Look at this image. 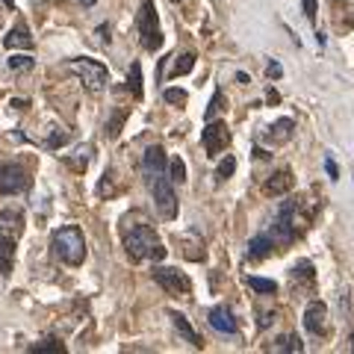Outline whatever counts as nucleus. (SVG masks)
<instances>
[{"label": "nucleus", "instance_id": "2eb2a0df", "mask_svg": "<svg viewBox=\"0 0 354 354\" xmlns=\"http://www.w3.org/2000/svg\"><path fill=\"white\" fill-rule=\"evenodd\" d=\"M153 171H165V153L160 145H153L145 151V157H142V174H153Z\"/></svg>", "mask_w": 354, "mask_h": 354}, {"label": "nucleus", "instance_id": "5701e85b", "mask_svg": "<svg viewBox=\"0 0 354 354\" xmlns=\"http://www.w3.org/2000/svg\"><path fill=\"white\" fill-rule=\"evenodd\" d=\"M195 68V53H183V57H177L171 62V77H183Z\"/></svg>", "mask_w": 354, "mask_h": 354}, {"label": "nucleus", "instance_id": "c85d7f7f", "mask_svg": "<svg viewBox=\"0 0 354 354\" xmlns=\"http://www.w3.org/2000/svg\"><path fill=\"white\" fill-rule=\"evenodd\" d=\"M65 142H68V133H65V130L59 133V130H57V133H50V136H48V142H44V145H48L50 151H57V148H62V145H65Z\"/></svg>", "mask_w": 354, "mask_h": 354}, {"label": "nucleus", "instance_id": "473e14b6", "mask_svg": "<svg viewBox=\"0 0 354 354\" xmlns=\"http://www.w3.org/2000/svg\"><path fill=\"white\" fill-rule=\"evenodd\" d=\"M266 74H269L272 80H278V77H283V68H281L278 62H269V68H266Z\"/></svg>", "mask_w": 354, "mask_h": 354}, {"label": "nucleus", "instance_id": "a878e982", "mask_svg": "<svg viewBox=\"0 0 354 354\" xmlns=\"http://www.w3.org/2000/svg\"><path fill=\"white\" fill-rule=\"evenodd\" d=\"M234 171H236V160L234 157H225V162L218 165L216 177H218V180H227V177H234Z\"/></svg>", "mask_w": 354, "mask_h": 354}, {"label": "nucleus", "instance_id": "72a5a7b5", "mask_svg": "<svg viewBox=\"0 0 354 354\" xmlns=\"http://www.w3.org/2000/svg\"><path fill=\"white\" fill-rule=\"evenodd\" d=\"M325 171H328V177H330V180H337V177H339V171H337V165H334V160H325Z\"/></svg>", "mask_w": 354, "mask_h": 354}, {"label": "nucleus", "instance_id": "c756f323", "mask_svg": "<svg viewBox=\"0 0 354 354\" xmlns=\"http://www.w3.org/2000/svg\"><path fill=\"white\" fill-rule=\"evenodd\" d=\"M218 109H221V92L216 88V95H213V101H209V106H207V113H204V118L207 121H213L216 115H218Z\"/></svg>", "mask_w": 354, "mask_h": 354}, {"label": "nucleus", "instance_id": "9b49d317", "mask_svg": "<svg viewBox=\"0 0 354 354\" xmlns=\"http://www.w3.org/2000/svg\"><path fill=\"white\" fill-rule=\"evenodd\" d=\"M304 328L307 334L313 337H322L328 330V307L322 301H310L307 310H304Z\"/></svg>", "mask_w": 354, "mask_h": 354}, {"label": "nucleus", "instance_id": "1a4fd4ad", "mask_svg": "<svg viewBox=\"0 0 354 354\" xmlns=\"http://www.w3.org/2000/svg\"><path fill=\"white\" fill-rule=\"evenodd\" d=\"M227 142H230V130H227V124L225 121H207V127L201 130V145H204V151H207V157H218L221 151L227 148Z\"/></svg>", "mask_w": 354, "mask_h": 354}, {"label": "nucleus", "instance_id": "aec40b11", "mask_svg": "<svg viewBox=\"0 0 354 354\" xmlns=\"http://www.w3.org/2000/svg\"><path fill=\"white\" fill-rule=\"evenodd\" d=\"M88 160H92V145H83V148H77V151H74V157H68L65 162H68L74 171H86Z\"/></svg>", "mask_w": 354, "mask_h": 354}, {"label": "nucleus", "instance_id": "ddd939ff", "mask_svg": "<svg viewBox=\"0 0 354 354\" xmlns=\"http://www.w3.org/2000/svg\"><path fill=\"white\" fill-rule=\"evenodd\" d=\"M274 248H278V242L272 239V234H257V236L248 239L245 257H248V260H266V257H272Z\"/></svg>", "mask_w": 354, "mask_h": 354}, {"label": "nucleus", "instance_id": "393cba45", "mask_svg": "<svg viewBox=\"0 0 354 354\" xmlns=\"http://www.w3.org/2000/svg\"><path fill=\"white\" fill-rule=\"evenodd\" d=\"M169 174H171L174 183H183V180H186V162H183L180 157H174V160L169 162Z\"/></svg>", "mask_w": 354, "mask_h": 354}, {"label": "nucleus", "instance_id": "7c9ffc66", "mask_svg": "<svg viewBox=\"0 0 354 354\" xmlns=\"http://www.w3.org/2000/svg\"><path fill=\"white\" fill-rule=\"evenodd\" d=\"M162 97L169 104H186V92H183V88H165Z\"/></svg>", "mask_w": 354, "mask_h": 354}, {"label": "nucleus", "instance_id": "7ed1b4c3", "mask_svg": "<svg viewBox=\"0 0 354 354\" xmlns=\"http://www.w3.org/2000/svg\"><path fill=\"white\" fill-rule=\"evenodd\" d=\"M50 254L65 266H80L86 260V239L83 230L77 225H65L59 230H53L50 236Z\"/></svg>", "mask_w": 354, "mask_h": 354}, {"label": "nucleus", "instance_id": "c9c22d12", "mask_svg": "<svg viewBox=\"0 0 354 354\" xmlns=\"http://www.w3.org/2000/svg\"><path fill=\"white\" fill-rule=\"evenodd\" d=\"M80 3H83V6H95V3H97V0H80Z\"/></svg>", "mask_w": 354, "mask_h": 354}, {"label": "nucleus", "instance_id": "4468645a", "mask_svg": "<svg viewBox=\"0 0 354 354\" xmlns=\"http://www.w3.org/2000/svg\"><path fill=\"white\" fill-rule=\"evenodd\" d=\"M169 316H171V322H174V328H177V334H180L189 346H195V348H204V339L195 334V328L189 325V319H186L183 313H177V310H169Z\"/></svg>", "mask_w": 354, "mask_h": 354}, {"label": "nucleus", "instance_id": "cd10ccee", "mask_svg": "<svg viewBox=\"0 0 354 354\" xmlns=\"http://www.w3.org/2000/svg\"><path fill=\"white\" fill-rule=\"evenodd\" d=\"M32 65H36V59H32V57H12V59H9V68H12V71H27V68H32Z\"/></svg>", "mask_w": 354, "mask_h": 354}, {"label": "nucleus", "instance_id": "f3484780", "mask_svg": "<svg viewBox=\"0 0 354 354\" xmlns=\"http://www.w3.org/2000/svg\"><path fill=\"white\" fill-rule=\"evenodd\" d=\"M290 278H292V283H313V263L310 260L295 263L290 269Z\"/></svg>", "mask_w": 354, "mask_h": 354}, {"label": "nucleus", "instance_id": "412c9836", "mask_svg": "<svg viewBox=\"0 0 354 354\" xmlns=\"http://www.w3.org/2000/svg\"><path fill=\"white\" fill-rule=\"evenodd\" d=\"M127 88L133 92V97H136V101H142V65H139V62H133V65H130Z\"/></svg>", "mask_w": 354, "mask_h": 354}, {"label": "nucleus", "instance_id": "20e7f679", "mask_svg": "<svg viewBox=\"0 0 354 354\" xmlns=\"http://www.w3.org/2000/svg\"><path fill=\"white\" fill-rule=\"evenodd\" d=\"M145 183H148V189L153 195V204H157L160 216L165 221L177 218V195L171 189V177H165V171H153V174L145 177Z\"/></svg>", "mask_w": 354, "mask_h": 354}, {"label": "nucleus", "instance_id": "0eeeda50", "mask_svg": "<svg viewBox=\"0 0 354 354\" xmlns=\"http://www.w3.org/2000/svg\"><path fill=\"white\" fill-rule=\"evenodd\" d=\"M30 186V171L21 162L3 160L0 162V192L3 195H18Z\"/></svg>", "mask_w": 354, "mask_h": 354}, {"label": "nucleus", "instance_id": "f257e3e1", "mask_svg": "<svg viewBox=\"0 0 354 354\" xmlns=\"http://www.w3.org/2000/svg\"><path fill=\"white\" fill-rule=\"evenodd\" d=\"M124 251L133 263H142V260L160 263V260H165V254H169L160 242V236L153 234L148 225H130L124 230Z\"/></svg>", "mask_w": 354, "mask_h": 354}, {"label": "nucleus", "instance_id": "9d476101", "mask_svg": "<svg viewBox=\"0 0 354 354\" xmlns=\"http://www.w3.org/2000/svg\"><path fill=\"white\" fill-rule=\"evenodd\" d=\"M209 328L218 330V334H227V337L239 334V322L234 319V310L225 307V304H218V307L209 310Z\"/></svg>", "mask_w": 354, "mask_h": 354}, {"label": "nucleus", "instance_id": "a211bd4d", "mask_svg": "<svg viewBox=\"0 0 354 354\" xmlns=\"http://www.w3.org/2000/svg\"><path fill=\"white\" fill-rule=\"evenodd\" d=\"M272 351H304V342L295 334H283L272 342Z\"/></svg>", "mask_w": 354, "mask_h": 354}, {"label": "nucleus", "instance_id": "423d86ee", "mask_svg": "<svg viewBox=\"0 0 354 354\" xmlns=\"http://www.w3.org/2000/svg\"><path fill=\"white\" fill-rule=\"evenodd\" d=\"M136 27H139V39H142V48L145 50H160L162 48V30H160V21H157V9H153V0H145L139 9V18H136Z\"/></svg>", "mask_w": 354, "mask_h": 354}, {"label": "nucleus", "instance_id": "dca6fc26", "mask_svg": "<svg viewBox=\"0 0 354 354\" xmlns=\"http://www.w3.org/2000/svg\"><path fill=\"white\" fill-rule=\"evenodd\" d=\"M292 189V174L290 171H278V174H272V180H266V186H263V192L266 195H286Z\"/></svg>", "mask_w": 354, "mask_h": 354}, {"label": "nucleus", "instance_id": "4be33fe9", "mask_svg": "<svg viewBox=\"0 0 354 354\" xmlns=\"http://www.w3.org/2000/svg\"><path fill=\"white\" fill-rule=\"evenodd\" d=\"M245 283L251 286L254 292H260V295H274V292H278V283H274V281H266V278H254V274H248V278H245Z\"/></svg>", "mask_w": 354, "mask_h": 354}, {"label": "nucleus", "instance_id": "f03ea898", "mask_svg": "<svg viewBox=\"0 0 354 354\" xmlns=\"http://www.w3.org/2000/svg\"><path fill=\"white\" fill-rule=\"evenodd\" d=\"M24 230V213L18 207H6L0 209V274L12 272V260H15V245Z\"/></svg>", "mask_w": 354, "mask_h": 354}, {"label": "nucleus", "instance_id": "bb28decb", "mask_svg": "<svg viewBox=\"0 0 354 354\" xmlns=\"http://www.w3.org/2000/svg\"><path fill=\"white\" fill-rule=\"evenodd\" d=\"M30 351H65V346L59 339H53V337H48L44 342H36V346H32Z\"/></svg>", "mask_w": 354, "mask_h": 354}, {"label": "nucleus", "instance_id": "f8f14e48", "mask_svg": "<svg viewBox=\"0 0 354 354\" xmlns=\"http://www.w3.org/2000/svg\"><path fill=\"white\" fill-rule=\"evenodd\" d=\"M3 48L9 50H32V36H30V27H27V21L24 18H18L15 21V27L3 36Z\"/></svg>", "mask_w": 354, "mask_h": 354}, {"label": "nucleus", "instance_id": "2f4dec72", "mask_svg": "<svg viewBox=\"0 0 354 354\" xmlns=\"http://www.w3.org/2000/svg\"><path fill=\"white\" fill-rule=\"evenodd\" d=\"M301 3H304V15H307V21H310V24H316V12H319L316 0H301Z\"/></svg>", "mask_w": 354, "mask_h": 354}, {"label": "nucleus", "instance_id": "39448f33", "mask_svg": "<svg viewBox=\"0 0 354 354\" xmlns=\"http://www.w3.org/2000/svg\"><path fill=\"white\" fill-rule=\"evenodd\" d=\"M71 74L80 77V83L88 88V92H101V88L109 83V71L104 62L97 59H88V57H80V59H71L68 65H65Z\"/></svg>", "mask_w": 354, "mask_h": 354}, {"label": "nucleus", "instance_id": "6ab92c4d", "mask_svg": "<svg viewBox=\"0 0 354 354\" xmlns=\"http://www.w3.org/2000/svg\"><path fill=\"white\" fill-rule=\"evenodd\" d=\"M130 115V109L127 106H118L113 115H109V121H106V136L109 139H115L118 133H121V124H124V118Z\"/></svg>", "mask_w": 354, "mask_h": 354}, {"label": "nucleus", "instance_id": "b1692460", "mask_svg": "<svg viewBox=\"0 0 354 354\" xmlns=\"http://www.w3.org/2000/svg\"><path fill=\"white\" fill-rule=\"evenodd\" d=\"M292 127H295V124H292L290 118H281L278 124H274V127H269V130L274 133V142H286V139L292 136Z\"/></svg>", "mask_w": 354, "mask_h": 354}, {"label": "nucleus", "instance_id": "f704fd0d", "mask_svg": "<svg viewBox=\"0 0 354 354\" xmlns=\"http://www.w3.org/2000/svg\"><path fill=\"white\" fill-rule=\"evenodd\" d=\"M9 106H15V109H27L30 104H27V101H21V97H15V101H9Z\"/></svg>", "mask_w": 354, "mask_h": 354}, {"label": "nucleus", "instance_id": "6e6552de", "mask_svg": "<svg viewBox=\"0 0 354 354\" xmlns=\"http://www.w3.org/2000/svg\"><path fill=\"white\" fill-rule=\"evenodd\" d=\"M151 274H153V281H157L169 295L186 298V295L192 292V281L186 278L183 272H177V269H169V266H157V269H153Z\"/></svg>", "mask_w": 354, "mask_h": 354}]
</instances>
